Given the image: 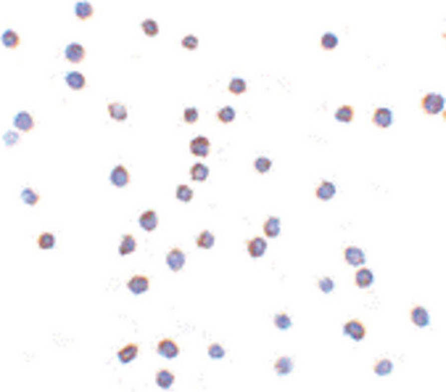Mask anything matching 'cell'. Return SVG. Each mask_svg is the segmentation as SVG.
<instances>
[{"label": "cell", "instance_id": "obj_36", "mask_svg": "<svg viewBox=\"0 0 446 392\" xmlns=\"http://www.w3.org/2000/svg\"><path fill=\"white\" fill-rule=\"evenodd\" d=\"M274 324L277 329L281 331L289 330L292 327V320L287 313H279L274 318Z\"/></svg>", "mask_w": 446, "mask_h": 392}, {"label": "cell", "instance_id": "obj_19", "mask_svg": "<svg viewBox=\"0 0 446 392\" xmlns=\"http://www.w3.org/2000/svg\"><path fill=\"white\" fill-rule=\"evenodd\" d=\"M107 111L110 115V117L118 122L126 120L128 117V111L127 107L118 101H113L107 104Z\"/></svg>", "mask_w": 446, "mask_h": 392}, {"label": "cell", "instance_id": "obj_42", "mask_svg": "<svg viewBox=\"0 0 446 392\" xmlns=\"http://www.w3.org/2000/svg\"><path fill=\"white\" fill-rule=\"evenodd\" d=\"M334 281L330 277H323L318 281L319 289L325 294L330 293L334 289Z\"/></svg>", "mask_w": 446, "mask_h": 392}, {"label": "cell", "instance_id": "obj_17", "mask_svg": "<svg viewBox=\"0 0 446 392\" xmlns=\"http://www.w3.org/2000/svg\"><path fill=\"white\" fill-rule=\"evenodd\" d=\"M355 285L361 289H365L370 287L374 282V274L373 272L367 268L362 267L355 272Z\"/></svg>", "mask_w": 446, "mask_h": 392}, {"label": "cell", "instance_id": "obj_40", "mask_svg": "<svg viewBox=\"0 0 446 392\" xmlns=\"http://www.w3.org/2000/svg\"><path fill=\"white\" fill-rule=\"evenodd\" d=\"M208 355L212 359H221L225 356V349L222 345L218 343H212L209 344L207 349Z\"/></svg>", "mask_w": 446, "mask_h": 392}, {"label": "cell", "instance_id": "obj_11", "mask_svg": "<svg viewBox=\"0 0 446 392\" xmlns=\"http://www.w3.org/2000/svg\"><path fill=\"white\" fill-rule=\"evenodd\" d=\"M344 259L347 264L358 267L366 262V257L364 251L357 246H347L344 249Z\"/></svg>", "mask_w": 446, "mask_h": 392}, {"label": "cell", "instance_id": "obj_31", "mask_svg": "<svg viewBox=\"0 0 446 392\" xmlns=\"http://www.w3.org/2000/svg\"><path fill=\"white\" fill-rule=\"evenodd\" d=\"M227 89L231 94L239 96L247 91V83L242 78H233L229 82Z\"/></svg>", "mask_w": 446, "mask_h": 392}, {"label": "cell", "instance_id": "obj_12", "mask_svg": "<svg viewBox=\"0 0 446 392\" xmlns=\"http://www.w3.org/2000/svg\"><path fill=\"white\" fill-rule=\"evenodd\" d=\"M127 288L134 295H140L147 292L150 288V280L145 275H134L133 277L127 282Z\"/></svg>", "mask_w": 446, "mask_h": 392}, {"label": "cell", "instance_id": "obj_33", "mask_svg": "<svg viewBox=\"0 0 446 392\" xmlns=\"http://www.w3.org/2000/svg\"><path fill=\"white\" fill-rule=\"evenodd\" d=\"M141 28L148 37H155L159 33V25L157 21L152 18L143 20L141 23Z\"/></svg>", "mask_w": 446, "mask_h": 392}, {"label": "cell", "instance_id": "obj_34", "mask_svg": "<svg viewBox=\"0 0 446 392\" xmlns=\"http://www.w3.org/2000/svg\"><path fill=\"white\" fill-rule=\"evenodd\" d=\"M55 244H56L55 236L49 232H45L43 234H41L37 239L38 247L43 250L52 249L55 246Z\"/></svg>", "mask_w": 446, "mask_h": 392}, {"label": "cell", "instance_id": "obj_43", "mask_svg": "<svg viewBox=\"0 0 446 392\" xmlns=\"http://www.w3.org/2000/svg\"><path fill=\"white\" fill-rule=\"evenodd\" d=\"M19 139H20L19 134L13 130H9L3 135V141H4L5 145L9 146V147L18 143Z\"/></svg>", "mask_w": 446, "mask_h": 392}, {"label": "cell", "instance_id": "obj_5", "mask_svg": "<svg viewBox=\"0 0 446 392\" xmlns=\"http://www.w3.org/2000/svg\"><path fill=\"white\" fill-rule=\"evenodd\" d=\"M109 180L116 188H124L130 183V173L124 165L120 164L112 169Z\"/></svg>", "mask_w": 446, "mask_h": 392}, {"label": "cell", "instance_id": "obj_10", "mask_svg": "<svg viewBox=\"0 0 446 392\" xmlns=\"http://www.w3.org/2000/svg\"><path fill=\"white\" fill-rule=\"evenodd\" d=\"M409 317H410L411 323L418 328H424V327L428 326V324L430 322L429 313L427 312V310L424 307L419 306V305L412 307V309L410 310V313H409Z\"/></svg>", "mask_w": 446, "mask_h": 392}, {"label": "cell", "instance_id": "obj_32", "mask_svg": "<svg viewBox=\"0 0 446 392\" xmlns=\"http://www.w3.org/2000/svg\"><path fill=\"white\" fill-rule=\"evenodd\" d=\"M216 117L220 122L227 124V123L234 121V119L236 117V111L232 106L226 105L217 111Z\"/></svg>", "mask_w": 446, "mask_h": 392}, {"label": "cell", "instance_id": "obj_15", "mask_svg": "<svg viewBox=\"0 0 446 392\" xmlns=\"http://www.w3.org/2000/svg\"><path fill=\"white\" fill-rule=\"evenodd\" d=\"M65 81L70 89L73 91H82L87 86V79L84 76V74L78 72V71H72L69 72L66 77Z\"/></svg>", "mask_w": 446, "mask_h": 392}, {"label": "cell", "instance_id": "obj_6", "mask_svg": "<svg viewBox=\"0 0 446 392\" xmlns=\"http://www.w3.org/2000/svg\"><path fill=\"white\" fill-rule=\"evenodd\" d=\"M179 351H180V349H179L178 343L171 338L162 339L157 344V352L161 356L168 358V359L177 357L179 354Z\"/></svg>", "mask_w": 446, "mask_h": 392}, {"label": "cell", "instance_id": "obj_8", "mask_svg": "<svg viewBox=\"0 0 446 392\" xmlns=\"http://www.w3.org/2000/svg\"><path fill=\"white\" fill-rule=\"evenodd\" d=\"M13 125L18 130L27 133L35 127V119L28 111L21 110L14 116Z\"/></svg>", "mask_w": 446, "mask_h": 392}, {"label": "cell", "instance_id": "obj_24", "mask_svg": "<svg viewBox=\"0 0 446 392\" xmlns=\"http://www.w3.org/2000/svg\"><path fill=\"white\" fill-rule=\"evenodd\" d=\"M274 368H275L277 374L288 375L293 371L294 363H293L291 357L284 355V356H280L276 360V362L274 364Z\"/></svg>", "mask_w": 446, "mask_h": 392}, {"label": "cell", "instance_id": "obj_37", "mask_svg": "<svg viewBox=\"0 0 446 392\" xmlns=\"http://www.w3.org/2000/svg\"><path fill=\"white\" fill-rule=\"evenodd\" d=\"M176 197L182 203H189L193 199V191L185 184L178 185L176 190Z\"/></svg>", "mask_w": 446, "mask_h": 392}, {"label": "cell", "instance_id": "obj_39", "mask_svg": "<svg viewBox=\"0 0 446 392\" xmlns=\"http://www.w3.org/2000/svg\"><path fill=\"white\" fill-rule=\"evenodd\" d=\"M182 118L184 120L185 123L187 124H194L198 118H199V113L198 110L196 109V107L192 106V107H186L183 110V114H182Z\"/></svg>", "mask_w": 446, "mask_h": 392}, {"label": "cell", "instance_id": "obj_25", "mask_svg": "<svg viewBox=\"0 0 446 392\" xmlns=\"http://www.w3.org/2000/svg\"><path fill=\"white\" fill-rule=\"evenodd\" d=\"M1 42L7 49H16L20 45V36L12 29H7L1 36Z\"/></svg>", "mask_w": 446, "mask_h": 392}, {"label": "cell", "instance_id": "obj_2", "mask_svg": "<svg viewBox=\"0 0 446 392\" xmlns=\"http://www.w3.org/2000/svg\"><path fill=\"white\" fill-rule=\"evenodd\" d=\"M344 335L350 337L353 341H362L367 334V329L364 324L358 319H351L345 323L343 327Z\"/></svg>", "mask_w": 446, "mask_h": 392}, {"label": "cell", "instance_id": "obj_30", "mask_svg": "<svg viewBox=\"0 0 446 392\" xmlns=\"http://www.w3.org/2000/svg\"><path fill=\"white\" fill-rule=\"evenodd\" d=\"M338 37L331 32L324 33L320 38V47L325 51H332L338 45Z\"/></svg>", "mask_w": 446, "mask_h": 392}, {"label": "cell", "instance_id": "obj_27", "mask_svg": "<svg viewBox=\"0 0 446 392\" xmlns=\"http://www.w3.org/2000/svg\"><path fill=\"white\" fill-rule=\"evenodd\" d=\"M394 369V363L389 358H380L378 359L374 366L373 370L374 372L379 376H386L390 374Z\"/></svg>", "mask_w": 446, "mask_h": 392}, {"label": "cell", "instance_id": "obj_23", "mask_svg": "<svg viewBox=\"0 0 446 392\" xmlns=\"http://www.w3.org/2000/svg\"><path fill=\"white\" fill-rule=\"evenodd\" d=\"M354 115H355L354 107L352 105H350V104H343V105H340L336 109L334 117L339 122L349 123V122L353 121Z\"/></svg>", "mask_w": 446, "mask_h": 392}, {"label": "cell", "instance_id": "obj_1", "mask_svg": "<svg viewBox=\"0 0 446 392\" xmlns=\"http://www.w3.org/2000/svg\"><path fill=\"white\" fill-rule=\"evenodd\" d=\"M445 99L436 93H428L423 96L420 101V106L423 112L427 115H436L442 111L444 107Z\"/></svg>", "mask_w": 446, "mask_h": 392}, {"label": "cell", "instance_id": "obj_13", "mask_svg": "<svg viewBox=\"0 0 446 392\" xmlns=\"http://www.w3.org/2000/svg\"><path fill=\"white\" fill-rule=\"evenodd\" d=\"M139 225L144 231L148 233L154 232L159 225L157 213L154 210L145 211L139 218Z\"/></svg>", "mask_w": 446, "mask_h": 392}, {"label": "cell", "instance_id": "obj_35", "mask_svg": "<svg viewBox=\"0 0 446 392\" xmlns=\"http://www.w3.org/2000/svg\"><path fill=\"white\" fill-rule=\"evenodd\" d=\"M21 199H22L23 203H25L26 205H28L30 207H34L39 203L41 196L38 193H36L32 188L28 187V188L23 189V191L21 192Z\"/></svg>", "mask_w": 446, "mask_h": 392}, {"label": "cell", "instance_id": "obj_14", "mask_svg": "<svg viewBox=\"0 0 446 392\" xmlns=\"http://www.w3.org/2000/svg\"><path fill=\"white\" fill-rule=\"evenodd\" d=\"M267 242L263 238H261L259 236L255 237L252 240L247 242L248 252H249L250 256L253 257V258H260V257H262L265 254V252L267 250Z\"/></svg>", "mask_w": 446, "mask_h": 392}, {"label": "cell", "instance_id": "obj_28", "mask_svg": "<svg viewBox=\"0 0 446 392\" xmlns=\"http://www.w3.org/2000/svg\"><path fill=\"white\" fill-rule=\"evenodd\" d=\"M136 248H137L136 240L134 239V237L131 234H127V235L123 236L118 251H119L120 255L125 256V255H129V254L133 253L134 251L136 250Z\"/></svg>", "mask_w": 446, "mask_h": 392}, {"label": "cell", "instance_id": "obj_21", "mask_svg": "<svg viewBox=\"0 0 446 392\" xmlns=\"http://www.w3.org/2000/svg\"><path fill=\"white\" fill-rule=\"evenodd\" d=\"M263 232L269 239H276L281 233V220L277 217H269L263 224Z\"/></svg>", "mask_w": 446, "mask_h": 392}, {"label": "cell", "instance_id": "obj_16", "mask_svg": "<svg viewBox=\"0 0 446 392\" xmlns=\"http://www.w3.org/2000/svg\"><path fill=\"white\" fill-rule=\"evenodd\" d=\"M336 194V186L330 181H322L315 189V197L323 202L331 200Z\"/></svg>", "mask_w": 446, "mask_h": 392}, {"label": "cell", "instance_id": "obj_38", "mask_svg": "<svg viewBox=\"0 0 446 392\" xmlns=\"http://www.w3.org/2000/svg\"><path fill=\"white\" fill-rule=\"evenodd\" d=\"M273 162L265 156H260L254 161V168L260 174H265L272 168Z\"/></svg>", "mask_w": 446, "mask_h": 392}, {"label": "cell", "instance_id": "obj_3", "mask_svg": "<svg viewBox=\"0 0 446 392\" xmlns=\"http://www.w3.org/2000/svg\"><path fill=\"white\" fill-rule=\"evenodd\" d=\"M393 111L389 107H377L372 115V122L379 128L385 129L392 125Z\"/></svg>", "mask_w": 446, "mask_h": 392}, {"label": "cell", "instance_id": "obj_7", "mask_svg": "<svg viewBox=\"0 0 446 392\" xmlns=\"http://www.w3.org/2000/svg\"><path fill=\"white\" fill-rule=\"evenodd\" d=\"M185 253L178 247L172 248L166 256V263L169 268L174 271L178 272L181 270L185 264Z\"/></svg>", "mask_w": 446, "mask_h": 392}, {"label": "cell", "instance_id": "obj_9", "mask_svg": "<svg viewBox=\"0 0 446 392\" xmlns=\"http://www.w3.org/2000/svg\"><path fill=\"white\" fill-rule=\"evenodd\" d=\"M86 54L85 47L78 42L70 43L65 49V57L72 64H80L83 62L86 58Z\"/></svg>", "mask_w": 446, "mask_h": 392}, {"label": "cell", "instance_id": "obj_26", "mask_svg": "<svg viewBox=\"0 0 446 392\" xmlns=\"http://www.w3.org/2000/svg\"><path fill=\"white\" fill-rule=\"evenodd\" d=\"M93 12V7L89 1H78L75 4V14L79 19L83 21L91 18Z\"/></svg>", "mask_w": 446, "mask_h": 392}, {"label": "cell", "instance_id": "obj_29", "mask_svg": "<svg viewBox=\"0 0 446 392\" xmlns=\"http://www.w3.org/2000/svg\"><path fill=\"white\" fill-rule=\"evenodd\" d=\"M215 243V237L207 230L202 231L196 239V246L202 249H210Z\"/></svg>", "mask_w": 446, "mask_h": 392}, {"label": "cell", "instance_id": "obj_22", "mask_svg": "<svg viewBox=\"0 0 446 392\" xmlns=\"http://www.w3.org/2000/svg\"><path fill=\"white\" fill-rule=\"evenodd\" d=\"M189 176L194 182H204L209 176V168L203 163L196 162L189 169Z\"/></svg>", "mask_w": 446, "mask_h": 392}, {"label": "cell", "instance_id": "obj_41", "mask_svg": "<svg viewBox=\"0 0 446 392\" xmlns=\"http://www.w3.org/2000/svg\"><path fill=\"white\" fill-rule=\"evenodd\" d=\"M198 43H199L198 38L195 35H193V34L185 35L181 39V42H180L182 48L189 50V51H193V50L196 49L197 46H198Z\"/></svg>", "mask_w": 446, "mask_h": 392}, {"label": "cell", "instance_id": "obj_20", "mask_svg": "<svg viewBox=\"0 0 446 392\" xmlns=\"http://www.w3.org/2000/svg\"><path fill=\"white\" fill-rule=\"evenodd\" d=\"M155 379H156L157 385L160 388L167 390L174 384V382L176 380V376L173 372H171L170 369L162 368V369L158 370V372L156 373Z\"/></svg>", "mask_w": 446, "mask_h": 392}, {"label": "cell", "instance_id": "obj_18", "mask_svg": "<svg viewBox=\"0 0 446 392\" xmlns=\"http://www.w3.org/2000/svg\"><path fill=\"white\" fill-rule=\"evenodd\" d=\"M138 353H139V344L130 343L124 345L121 349L118 350L117 357L120 362L126 364L134 360L137 357Z\"/></svg>", "mask_w": 446, "mask_h": 392}, {"label": "cell", "instance_id": "obj_4", "mask_svg": "<svg viewBox=\"0 0 446 392\" xmlns=\"http://www.w3.org/2000/svg\"><path fill=\"white\" fill-rule=\"evenodd\" d=\"M189 151L195 157L205 158L210 153V141L203 135L194 137L189 142Z\"/></svg>", "mask_w": 446, "mask_h": 392}]
</instances>
